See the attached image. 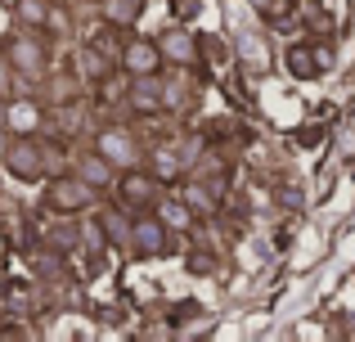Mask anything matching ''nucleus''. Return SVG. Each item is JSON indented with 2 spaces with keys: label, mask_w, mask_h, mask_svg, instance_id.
<instances>
[{
  "label": "nucleus",
  "mask_w": 355,
  "mask_h": 342,
  "mask_svg": "<svg viewBox=\"0 0 355 342\" xmlns=\"http://www.w3.org/2000/svg\"><path fill=\"white\" fill-rule=\"evenodd\" d=\"M9 90V72H5V63H0V95Z\"/></svg>",
  "instance_id": "412c9836"
},
{
  "label": "nucleus",
  "mask_w": 355,
  "mask_h": 342,
  "mask_svg": "<svg viewBox=\"0 0 355 342\" xmlns=\"http://www.w3.org/2000/svg\"><path fill=\"white\" fill-rule=\"evenodd\" d=\"M239 54H243V63H248L252 72H266V68H270V45L261 41L257 32H248V36L239 41Z\"/></svg>",
  "instance_id": "ddd939ff"
},
{
  "label": "nucleus",
  "mask_w": 355,
  "mask_h": 342,
  "mask_svg": "<svg viewBox=\"0 0 355 342\" xmlns=\"http://www.w3.org/2000/svg\"><path fill=\"white\" fill-rule=\"evenodd\" d=\"M162 54L166 59H175V63H184V68H189L193 59H198V45H193V36L189 32H180V27H171V32H162Z\"/></svg>",
  "instance_id": "1a4fd4ad"
},
{
  "label": "nucleus",
  "mask_w": 355,
  "mask_h": 342,
  "mask_svg": "<svg viewBox=\"0 0 355 342\" xmlns=\"http://www.w3.org/2000/svg\"><path fill=\"white\" fill-rule=\"evenodd\" d=\"M9 126H14L18 135H27V131H36V126H41V108L36 104H27V99H18V104H9Z\"/></svg>",
  "instance_id": "4468645a"
},
{
  "label": "nucleus",
  "mask_w": 355,
  "mask_h": 342,
  "mask_svg": "<svg viewBox=\"0 0 355 342\" xmlns=\"http://www.w3.org/2000/svg\"><path fill=\"white\" fill-rule=\"evenodd\" d=\"M9 68H18V72H41L45 68L41 45H36L32 36H14V41H9Z\"/></svg>",
  "instance_id": "6e6552de"
},
{
  "label": "nucleus",
  "mask_w": 355,
  "mask_h": 342,
  "mask_svg": "<svg viewBox=\"0 0 355 342\" xmlns=\"http://www.w3.org/2000/svg\"><path fill=\"white\" fill-rule=\"evenodd\" d=\"M157 185L162 180H157L153 171H130V176H121L117 189H121V198H126L130 207H153L157 203Z\"/></svg>",
  "instance_id": "0eeeda50"
},
{
  "label": "nucleus",
  "mask_w": 355,
  "mask_h": 342,
  "mask_svg": "<svg viewBox=\"0 0 355 342\" xmlns=\"http://www.w3.org/2000/svg\"><path fill=\"white\" fill-rule=\"evenodd\" d=\"M180 171H184L180 153H171V149H157L153 153V176H157V180H175Z\"/></svg>",
  "instance_id": "dca6fc26"
},
{
  "label": "nucleus",
  "mask_w": 355,
  "mask_h": 342,
  "mask_svg": "<svg viewBox=\"0 0 355 342\" xmlns=\"http://www.w3.org/2000/svg\"><path fill=\"white\" fill-rule=\"evenodd\" d=\"M99 225H104V234L113 239L117 248H130V221H126V216H117V212H104V216H99Z\"/></svg>",
  "instance_id": "2eb2a0df"
},
{
  "label": "nucleus",
  "mask_w": 355,
  "mask_h": 342,
  "mask_svg": "<svg viewBox=\"0 0 355 342\" xmlns=\"http://www.w3.org/2000/svg\"><path fill=\"white\" fill-rule=\"evenodd\" d=\"M180 198L189 203L193 216H211V212H216V189H211V185H202V180H189L180 189Z\"/></svg>",
  "instance_id": "f8f14e48"
},
{
  "label": "nucleus",
  "mask_w": 355,
  "mask_h": 342,
  "mask_svg": "<svg viewBox=\"0 0 355 342\" xmlns=\"http://www.w3.org/2000/svg\"><path fill=\"white\" fill-rule=\"evenodd\" d=\"M202 149H207V144H202V135H193V140L184 144V149H175V153H180V162L189 167V162H198V158H202Z\"/></svg>",
  "instance_id": "a211bd4d"
},
{
  "label": "nucleus",
  "mask_w": 355,
  "mask_h": 342,
  "mask_svg": "<svg viewBox=\"0 0 355 342\" xmlns=\"http://www.w3.org/2000/svg\"><path fill=\"white\" fill-rule=\"evenodd\" d=\"M5 162H9V171H14L18 180H36V176L45 171V158H41V144L36 140H14L9 153H5Z\"/></svg>",
  "instance_id": "423d86ee"
},
{
  "label": "nucleus",
  "mask_w": 355,
  "mask_h": 342,
  "mask_svg": "<svg viewBox=\"0 0 355 342\" xmlns=\"http://www.w3.org/2000/svg\"><path fill=\"white\" fill-rule=\"evenodd\" d=\"M135 9H139V0H108V18H113V23H130Z\"/></svg>",
  "instance_id": "f3484780"
},
{
  "label": "nucleus",
  "mask_w": 355,
  "mask_h": 342,
  "mask_svg": "<svg viewBox=\"0 0 355 342\" xmlns=\"http://www.w3.org/2000/svg\"><path fill=\"white\" fill-rule=\"evenodd\" d=\"M126 104L135 108V113H157V108H166V81L157 77V72H148V77H130Z\"/></svg>",
  "instance_id": "20e7f679"
},
{
  "label": "nucleus",
  "mask_w": 355,
  "mask_h": 342,
  "mask_svg": "<svg viewBox=\"0 0 355 342\" xmlns=\"http://www.w3.org/2000/svg\"><path fill=\"white\" fill-rule=\"evenodd\" d=\"M320 54L311 50V45H293V50H288V72H293L297 81H315L320 77Z\"/></svg>",
  "instance_id": "9b49d317"
},
{
  "label": "nucleus",
  "mask_w": 355,
  "mask_h": 342,
  "mask_svg": "<svg viewBox=\"0 0 355 342\" xmlns=\"http://www.w3.org/2000/svg\"><path fill=\"white\" fill-rule=\"evenodd\" d=\"M99 153H104L113 167H130L135 162V135L126 131V126H104L99 131V144H95Z\"/></svg>",
  "instance_id": "39448f33"
},
{
  "label": "nucleus",
  "mask_w": 355,
  "mask_h": 342,
  "mask_svg": "<svg viewBox=\"0 0 355 342\" xmlns=\"http://www.w3.org/2000/svg\"><path fill=\"white\" fill-rule=\"evenodd\" d=\"M18 14H23L27 23H41V18H45V5H41V0H23V5H18Z\"/></svg>",
  "instance_id": "6ab92c4d"
},
{
  "label": "nucleus",
  "mask_w": 355,
  "mask_h": 342,
  "mask_svg": "<svg viewBox=\"0 0 355 342\" xmlns=\"http://www.w3.org/2000/svg\"><path fill=\"white\" fill-rule=\"evenodd\" d=\"M162 45L148 41V36H130L126 45H121V68H126V77H148V72L162 68Z\"/></svg>",
  "instance_id": "f03ea898"
},
{
  "label": "nucleus",
  "mask_w": 355,
  "mask_h": 342,
  "mask_svg": "<svg viewBox=\"0 0 355 342\" xmlns=\"http://www.w3.org/2000/svg\"><path fill=\"white\" fill-rule=\"evenodd\" d=\"M252 9H261V14H279V0H248Z\"/></svg>",
  "instance_id": "aec40b11"
},
{
  "label": "nucleus",
  "mask_w": 355,
  "mask_h": 342,
  "mask_svg": "<svg viewBox=\"0 0 355 342\" xmlns=\"http://www.w3.org/2000/svg\"><path fill=\"white\" fill-rule=\"evenodd\" d=\"M95 185H86L81 176H59V180H50V207L54 212H81V207H90L95 203Z\"/></svg>",
  "instance_id": "f257e3e1"
},
{
  "label": "nucleus",
  "mask_w": 355,
  "mask_h": 342,
  "mask_svg": "<svg viewBox=\"0 0 355 342\" xmlns=\"http://www.w3.org/2000/svg\"><path fill=\"white\" fill-rule=\"evenodd\" d=\"M130 248L144 257H162L166 253V221L139 207V216L130 221Z\"/></svg>",
  "instance_id": "7ed1b4c3"
},
{
  "label": "nucleus",
  "mask_w": 355,
  "mask_h": 342,
  "mask_svg": "<svg viewBox=\"0 0 355 342\" xmlns=\"http://www.w3.org/2000/svg\"><path fill=\"white\" fill-rule=\"evenodd\" d=\"M77 176H81L86 185H95V189H108V180H113V162H108L104 153L95 149V153H86V158L77 162Z\"/></svg>",
  "instance_id": "9d476101"
}]
</instances>
